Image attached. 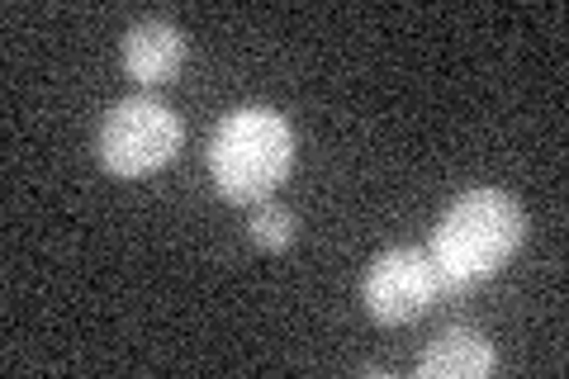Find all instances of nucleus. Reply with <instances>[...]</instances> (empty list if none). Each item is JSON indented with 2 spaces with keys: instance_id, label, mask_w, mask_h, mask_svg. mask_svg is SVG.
<instances>
[{
  "instance_id": "1",
  "label": "nucleus",
  "mask_w": 569,
  "mask_h": 379,
  "mask_svg": "<svg viewBox=\"0 0 569 379\" xmlns=\"http://www.w3.org/2000/svg\"><path fill=\"white\" fill-rule=\"evenodd\" d=\"M522 238H527V213L508 190L475 186L456 195L432 228V242H427V257H432L441 280V299L493 280L518 257Z\"/></svg>"
},
{
  "instance_id": "2",
  "label": "nucleus",
  "mask_w": 569,
  "mask_h": 379,
  "mask_svg": "<svg viewBox=\"0 0 569 379\" xmlns=\"http://www.w3.org/2000/svg\"><path fill=\"white\" fill-rule=\"evenodd\" d=\"M209 180L228 205H266L295 171V129L271 104H238L213 123Z\"/></svg>"
},
{
  "instance_id": "3",
  "label": "nucleus",
  "mask_w": 569,
  "mask_h": 379,
  "mask_svg": "<svg viewBox=\"0 0 569 379\" xmlns=\"http://www.w3.org/2000/svg\"><path fill=\"white\" fill-rule=\"evenodd\" d=\"M186 142L181 114L162 104L157 96H123L110 114H104L96 133V157L100 167L119 180H142L176 161Z\"/></svg>"
},
{
  "instance_id": "4",
  "label": "nucleus",
  "mask_w": 569,
  "mask_h": 379,
  "mask_svg": "<svg viewBox=\"0 0 569 379\" xmlns=\"http://www.w3.org/2000/svg\"><path fill=\"white\" fill-rule=\"evenodd\" d=\"M437 299H441V280H437V266L427 257V247H389L366 266L361 303L380 328L418 322Z\"/></svg>"
},
{
  "instance_id": "5",
  "label": "nucleus",
  "mask_w": 569,
  "mask_h": 379,
  "mask_svg": "<svg viewBox=\"0 0 569 379\" xmlns=\"http://www.w3.org/2000/svg\"><path fill=\"white\" fill-rule=\"evenodd\" d=\"M186 67V33L171 20H138L123 33V71L138 86H167Z\"/></svg>"
},
{
  "instance_id": "6",
  "label": "nucleus",
  "mask_w": 569,
  "mask_h": 379,
  "mask_svg": "<svg viewBox=\"0 0 569 379\" xmlns=\"http://www.w3.org/2000/svg\"><path fill=\"white\" fill-rule=\"evenodd\" d=\"M493 366H498L493 341L485 332L466 328V322H456V328H441L427 341V351L418 360V379H485L493 375Z\"/></svg>"
},
{
  "instance_id": "7",
  "label": "nucleus",
  "mask_w": 569,
  "mask_h": 379,
  "mask_svg": "<svg viewBox=\"0 0 569 379\" xmlns=\"http://www.w3.org/2000/svg\"><path fill=\"white\" fill-rule=\"evenodd\" d=\"M295 232H299V219L284 205H276V200L257 205L252 219H247V238H252L261 251H284L295 242Z\"/></svg>"
}]
</instances>
